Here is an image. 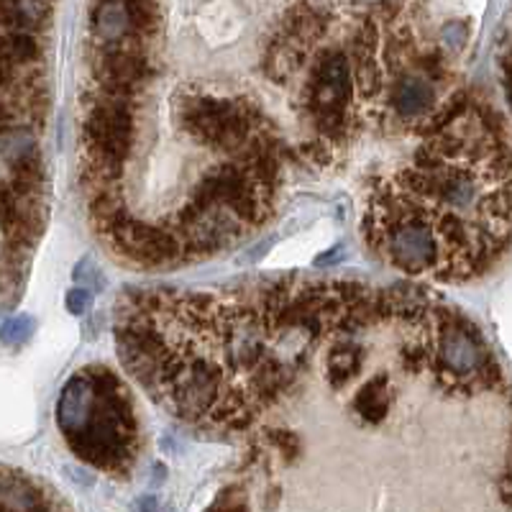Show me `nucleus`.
I'll list each match as a JSON object with an SVG mask.
<instances>
[{
    "mask_svg": "<svg viewBox=\"0 0 512 512\" xmlns=\"http://www.w3.org/2000/svg\"><path fill=\"white\" fill-rule=\"evenodd\" d=\"M92 305V294L90 290L85 287H75V290H69L67 293V310L72 313V315H85Z\"/></svg>",
    "mask_w": 512,
    "mask_h": 512,
    "instance_id": "0eeeda50",
    "label": "nucleus"
},
{
    "mask_svg": "<svg viewBox=\"0 0 512 512\" xmlns=\"http://www.w3.org/2000/svg\"><path fill=\"white\" fill-rule=\"evenodd\" d=\"M499 77H502V90H505V98L510 102L512 108V18L507 28H505V37H502V51H499Z\"/></svg>",
    "mask_w": 512,
    "mask_h": 512,
    "instance_id": "20e7f679",
    "label": "nucleus"
},
{
    "mask_svg": "<svg viewBox=\"0 0 512 512\" xmlns=\"http://www.w3.org/2000/svg\"><path fill=\"white\" fill-rule=\"evenodd\" d=\"M57 425L82 461L123 474L139 453V421L126 384L105 367H88L64 384Z\"/></svg>",
    "mask_w": 512,
    "mask_h": 512,
    "instance_id": "f03ea898",
    "label": "nucleus"
},
{
    "mask_svg": "<svg viewBox=\"0 0 512 512\" xmlns=\"http://www.w3.org/2000/svg\"><path fill=\"white\" fill-rule=\"evenodd\" d=\"M361 239L395 269L456 282L510 249L512 133L492 102L469 90L405 165L371 179Z\"/></svg>",
    "mask_w": 512,
    "mask_h": 512,
    "instance_id": "f257e3e1",
    "label": "nucleus"
},
{
    "mask_svg": "<svg viewBox=\"0 0 512 512\" xmlns=\"http://www.w3.org/2000/svg\"><path fill=\"white\" fill-rule=\"evenodd\" d=\"M5 344L24 346L31 336H34V318L31 315H16V318L5 320Z\"/></svg>",
    "mask_w": 512,
    "mask_h": 512,
    "instance_id": "39448f33",
    "label": "nucleus"
},
{
    "mask_svg": "<svg viewBox=\"0 0 512 512\" xmlns=\"http://www.w3.org/2000/svg\"><path fill=\"white\" fill-rule=\"evenodd\" d=\"M75 280L80 282V284H90V282H92L95 290H102V287H105V284H102V282H105L102 280V274L98 272L95 264H90V259H85V261L75 269Z\"/></svg>",
    "mask_w": 512,
    "mask_h": 512,
    "instance_id": "6e6552de",
    "label": "nucleus"
},
{
    "mask_svg": "<svg viewBox=\"0 0 512 512\" xmlns=\"http://www.w3.org/2000/svg\"><path fill=\"white\" fill-rule=\"evenodd\" d=\"M205 512H249L246 510V495L236 486H226Z\"/></svg>",
    "mask_w": 512,
    "mask_h": 512,
    "instance_id": "423d86ee",
    "label": "nucleus"
},
{
    "mask_svg": "<svg viewBox=\"0 0 512 512\" xmlns=\"http://www.w3.org/2000/svg\"><path fill=\"white\" fill-rule=\"evenodd\" d=\"M136 512H156V499L154 497H141L139 502H136Z\"/></svg>",
    "mask_w": 512,
    "mask_h": 512,
    "instance_id": "1a4fd4ad",
    "label": "nucleus"
},
{
    "mask_svg": "<svg viewBox=\"0 0 512 512\" xmlns=\"http://www.w3.org/2000/svg\"><path fill=\"white\" fill-rule=\"evenodd\" d=\"M3 502H5V512H49L41 505V495L31 485H26L18 476L16 486H13L11 476L5 474L3 479Z\"/></svg>",
    "mask_w": 512,
    "mask_h": 512,
    "instance_id": "7ed1b4c3",
    "label": "nucleus"
}]
</instances>
